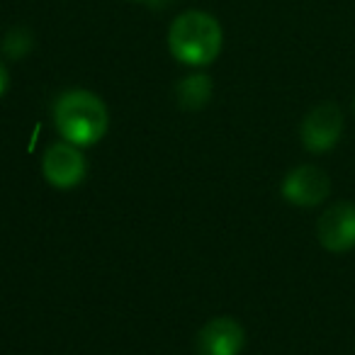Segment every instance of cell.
<instances>
[{
  "instance_id": "9c48e42d",
  "label": "cell",
  "mask_w": 355,
  "mask_h": 355,
  "mask_svg": "<svg viewBox=\"0 0 355 355\" xmlns=\"http://www.w3.org/2000/svg\"><path fill=\"white\" fill-rule=\"evenodd\" d=\"M32 49V32L27 27H12L3 40V51L10 59H22Z\"/></svg>"
},
{
  "instance_id": "ba28073f",
  "label": "cell",
  "mask_w": 355,
  "mask_h": 355,
  "mask_svg": "<svg viewBox=\"0 0 355 355\" xmlns=\"http://www.w3.org/2000/svg\"><path fill=\"white\" fill-rule=\"evenodd\" d=\"M209 95H212V78L205 73H195L188 76L178 83L175 88V98L180 103V107L185 110H200L207 105Z\"/></svg>"
},
{
  "instance_id": "6da1fadb",
  "label": "cell",
  "mask_w": 355,
  "mask_h": 355,
  "mask_svg": "<svg viewBox=\"0 0 355 355\" xmlns=\"http://www.w3.org/2000/svg\"><path fill=\"white\" fill-rule=\"evenodd\" d=\"M168 46L180 64L207 66L217 59L222 49V27L209 12L188 10L173 20Z\"/></svg>"
},
{
  "instance_id": "52a82bcc",
  "label": "cell",
  "mask_w": 355,
  "mask_h": 355,
  "mask_svg": "<svg viewBox=\"0 0 355 355\" xmlns=\"http://www.w3.org/2000/svg\"><path fill=\"white\" fill-rule=\"evenodd\" d=\"M246 343L241 324L232 316H217L207 321L198 334L200 355H239Z\"/></svg>"
},
{
  "instance_id": "8992f818",
  "label": "cell",
  "mask_w": 355,
  "mask_h": 355,
  "mask_svg": "<svg viewBox=\"0 0 355 355\" xmlns=\"http://www.w3.org/2000/svg\"><path fill=\"white\" fill-rule=\"evenodd\" d=\"M331 193V180L316 166H297L282 180V198L297 207H316Z\"/></svg>"
},
{
  "instance_id": "277c9868",
  "label": "cell",
  "mask_w": 355,
  "mask_h": 355,
  "mask_svg": "<svg viewBox=\"0 0 355 355\" xmlns=\"http://www.w3.org/2000/svg\"><path fill=\"white\" fill-rule=\"evenodd\" d=\"M42 168H44V178L49 180L54 188L69 190L83 183L88 166H85L83 153L78 151V146L71 141H59L51 144L44 151L42 158Z\"/></svg>"
},
{
  "instance_id": "30bf717a",
  "label": "cell",
  "mask_w": 355,
  "mask_h": 355,
  "mask_svg": "<svg viewBox=\"0 0 355 355\" xmlns=\"http://www.w3.org/2000/svg\"><path fill=\"white\" fill-rule=\"evenodd\" d=\"M8 85H10V76H8V69L3 64H0V95L6 93Z\"/></svg>"
},
{
  "instance_id": "3957f363",
  "label": "cell",
  "mask_w": 355,
  "mask_h": 355,
  "mask_svg": "<svg viewBox=\"0 0 355 355\" xmlns=\"http://www.w3.org/2000/svg\"><path fill=\"white\" fill-rule=\"evenodd\" d=\"M340 132H343V112L338 105L321 103L304 117L300 127V137L306 151L326 153L338 144Z\"/></svg>"
},
{
  "instance_id": "5b68a950",
  "label": "cell",
  "mask_w": 355,
  "mask_h": 355,
  "mask_svg": "<svg viewBox=\"0 0 355 355\" xmlns=\"http://www.w3.org/2000/svg\"><path fill=\"white\" fill-rule=\"evenodd\" d=\"M316 236L331 253H345L355 248V205L343 200L324 209L316 224Z\"/></svg>"
},
{
  "instance_id": "8fae6325",
  "label": "cell",
  "mask_w": 355,
  "mask_h": 355,
  "mask_svg": "<svg viewBox=\"0 0 355 355\" xmlns=\"http://www.w3.org/2000/svg\"><path fill=\"white\" fill-rule=\"evenodd\" d=\"M353 107H355V100H353Z\"/></svg>"
},
{
  "instance_id": "7a4b0ae2",
  "label": "cell",
  "mask_w": 355,
  "mask_h": 355,
  "mask_svg": "<svg viewBox=\"0 0 355 355\" xmlns=\"http://www.w3.org/2000/svg\"><path fill=\"white\" fill-rule=\"evenodd\" d=\"M54 119L61 137L76 146H90L107 132V107L88 90H69L56 100Z\"/></svg>"
}]
</instances>
